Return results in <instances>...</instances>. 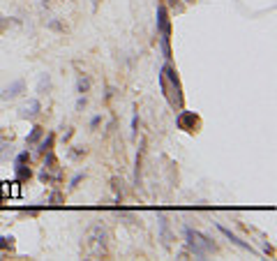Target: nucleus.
Returning a JSON list of instances; mask_svg holds the SVG:
<instances>
[{"instance_id": "nucleus-7", "label": "nucleus", "mask_w": 277, "mask_h": 261, "mask_svg": "<svg viewBox=\"0 0 277 261\" xmlns=\"http://www.w3.org/2000/svg\"><path fill=\"white\" fill-rule=\"evenodd\" d=\"M23 88H26V84H23L21 79H19V81L9 84L7 88H5V90L0 92V97H2V100H14V97H19V95L23 92Z\"/></svg>"}, {"instance_id": "nucleus-23", "label": "nucleus", "mask_w": 277, "mask_h": 261, "mask_svg": "<svg viewBox=\"0 0 277 261\" xmlns=\"http://www.w3.org/2000/svg\"><path fill=\"white\" fill-rule=\"evenodd\" d=\"M99 123H102V118H99V116H95V118H92V120H90V127H92V130H95V127H97Z\"/></svg>"}, {"instance_id": "nucleus-13", "label": "nucleus", "mask_w": 277, "mask_h": 261, "mask_svg": "<svg viewBox=\"0 0 277 261\" xmlns=\"http://www.w3.org/2000/svg\"><path fill=\"white\" fill-rule=\"evenodd\" d=\"M88 90H90V79L86 77V74H81V77L76 79V92H79V95H86Z\"/></svg>"}, {"instance_id": "nucleus-11", "label": "nucleus", "mask_w": 277, "mask_h": 261, "mask_svg": "<svg viewBox=\"0 0 277 261\" xmlns=\"http://www.w3.org/2000/svg\"><path fill=\"white\" fill-rule=\"evenodd\" d=\"M53 141H56V134L53 132H49L44 139H39L37 144H39V155H44V153H49V150H53Z\"/></svg>"}, {"instance_id": "nucleus-18", "label": "nucleus", "mask_w": 277, "mask_h": 261, "mask_svg": "<svg viewBox=\"0 0 277 261\" xmlns=\"http://www.w3.org/2000/svg\"><path fill=\"white\" fill-rule=\"evenodd\" d=\"M62 201H65V199H62V194H60V192H53L51 197H49V203H51V206H60Z\"/></svg>"}, {"instance_id": "nucleus-14", "label": "nucleus", "mask_w": 277, "mask_h": 261, "mask_svg": "<svg viewBox=\"0 0 277 261\" xmlns=\"http://www.w3.org/2000/svg\"><path fill=\"white\" fill-rule=\"evenodd\" d=\"M159 49L166 60H171V37H159Z\"/></svg>"}, {"instance_id": "nucleus-2", "label": "nucleus", "mask_w": 277, "mask_h": 261, "mask_svg": "<svg viewBox=\"0 0 277 261\" xmlns=\"http://www.w3.org/2000/svg\"><path fill=\"white\" fill-rule=\"evenodd\" d=\"M106 243H109V231L102 224H92L86 233V252L90 257H102L106 254Z\"/></svg>"}, {"instance_id": "nucleus-3", "label": "nucleus", "mask_w": 277, "mask_h": 261, "mask_svg": "<svg viewBox=\"0 0 277 261\" xmlns=\"http://www.w3.org/2000/svg\"><path fill=\"white\" fill-rule=\"evenodd\" d=\"M185 240H187L189 252L194 254V257H199V259H203V257L210 252H215V243H213L208 236L194 231L192 227H185Z\"/></svg>"}, {"instance_id": "nucleus-25", "label": "nucleus", "mask_w": 277, "mask_h": 261, "mask_svg": "<svg viewBox=\"0 0 277 261\" xmlns=\"http://www.w3.org/2000/svg\"><path fill=\"white\" fill-rule=\"evenodd\" d=\"M42 5H44V7H46V5H49V0H42Z\"/></svg>"}, {"instance_id": "nucleus-20", "label": "nucleus", "mask_w": 277, "mask_h": 261, "mask_svg": "<svg viewBox=\"0 0 277 261\" xmlns=\"http://www.w3.org/2000/svg\"><path fill=\"white\" fill-rule=\"evenodd\" d=\"M83 176H86V174H76V176L72 178V180H69V187H72V190H74L76 185H79V183H81V180H83Z\"/></svg>"}, {"instance_id": "nucleus-19", "label": "nucleus", "mask_w": 277, "mask_h": 261, "mask_svg": "<svg viewBox=\"0 0 277 261\" xmlns=\"http://www.w3.org/2000/svg\"><path fill=\"white\" fill-rule=\"evenodd\" d=\"M14 162H19V164H28V162H30V153H28V150L19 153V155H16V160H14Z\"/></svg>"}, {"instance_id": "nucleus-10", "label": "nucleus", "mask_w": 277, "mask_h": 261, "mask_svg": "<svg viewBox=\"0 0 277 261\" xmlns=\"http://www.w3.org/2000/svg\"><path fill=\"white\" fill-rule=\"evenodd\" d=\"M14 174H16V180H19V183H26V180H30V176H32V171H30L28 164H19V162H14Z\"/></svg>"}, {"instance_id": "nucleus-22", "label": "nucleus", "mask_w": 277, "mask_h": 261, "mask_svg": "<svg viewBox=\"0 0 277 261\" xmlns=\"http://www.w3.org/2000/svg\"><path fill=\"white\" fill-rule=\"evenodd\" d=\"M86 102H88V100H86V95H81V97L76 100V111H81V109L86 107Z\"/></svg>"}, {"instance_id": "nucleus-26", "label": "nucleus", "mask_w": 277, "mask_h": 261, "mask_svg": "<svg viewBox=\"0 0 277 261\" xmlns=\"http://www.w3.org/2000/svg\"><path fill=\"white\" fill-rule=\"evenodd\" d=\"M185 2H194V0H185Z\"/></svg>"}, {"instance_id": "nucleus-1", "label": "nucleus", "mask_w": 277, "mask_h": 261, "mask_svg": "<svg viewBox=\"0 0 277 261\" xmlns=\"http://www.w3.org/2000/svg\"><path fill=\"white\" fill-rule=\"evenodd\" d=\"M159 88L164 92V97L169 100L173 109H180L183 107V90H180V81L176 77V69L166 62L162 72H159Z\"/></svg>"}, {"instance_id": "nucleus-8", "label": "nucleus", "mask_w": 277, "mask_h": 261, "mask_svg": "<svg viewBox=\"0 0 277 261\" xmlns=\"http://www.w3.org/2000/svg\"><path fill=\"white\" fill-rule=\"evenodd\" d=\"M217 229L222 231V233H224L226 238L231 240L233 245H238V247H243V250H247V252H252V254H254V250H252V245H249V243H245V240H243V238H238V236H236V233H231V231L226 229V227H222V224H217Z\"/></svg>"}, {"instance_id": "nucleus-15", "label": "nucleus", "mask_w": 277, "mask_h": 261, "mask_svg": "<svg viewBox=\"0 0 277 261\" xmlns=\"http://www.w3.org/2000/svg\"><path fill=\"white\" fill-rule=\"evenodd\" d=\"M49 88H51V77H49V74H42V77H39V84H37V92L44 95V90H49Z\"/></svg>"}, {"instance_id": "nucleus-5", "label": "nucleus", "mask_w": 277, "mask_h": 261, "mask_svg": "<svg viewBox=\"0 0 277 261\" xmlns=\"http://www.w3.org/2000/svg\"><path fill=\"white\" fill-rule=\"evenodd\" d=\"M157 32L159 37H171V21H169V9L159 2L157 5Z\"/></svg>"}, {"instance_id": "nucleus-9", "label": "nucleus", "mask_w": 277, "mask_h": 261, "mask_svg": "<svg viewBox=\"0 0 277 261\" xmlns=\"http://www.w3.org/2000/svg\"><path fill=\"white\" fill-rule=\"evenodd\" d=\"M19 180H12V183H0V197H19L21 194V190H19Z\"/></svg>"}, {"instance_id": "nucleus-17", "label": "nucleus", "mask_w": 277, "mask_h": 261, "mask_svg": "<svg viewBox=\"0 0 277 261\" xmlns=\"http://www.w3.org/2000/svg\"><path fill=\"white\" fill-rule=\"evenodd\" d=\"M46 28H49V30H56V32H65V26H62L58 19H51V21L46 23Z\"/></svg>"}, {"instance_id": "nucleus-16", "label": "nucleus", "mask_w": 277, "mask_h": 261, "mask_svg": "<svg viewBox=\"0 0 277 261\" xmlns=\"http://www.w3.org/2000/svg\"><path fill=\"white\" fill-rule=\"evenodd\" d=\"M14 247V236H2L0 238V250H12Z\"/></svg>"}, {"instance_id": "nucleus-4", "label": "nucleus", "mask_w": 277, "mask_h": 261, "mask_svg": "<svg viewBox=\"0 0 277 261\" xmlns=\"http://www.w3.org/2000/svg\"><path fill=\"white\" fill-rule=\"evenodd\" d=\"M176 125H178V130H185V132H194L199 127V116L194 111H180L176 116Z\"/></svg>"}, {"instance_id": "nucleus-21", "label": "nucleus", "mask_w": 277, "mask_h": 261, "mask_svg": "<svg viewBox=\"0 0 277 261\" xmlns=\"http://www.w3.org/2000/svg\"><path fill=\"white\" fill-rule=\"evenodd\" d=\"M81 153H86V148H81V146H74L72 150H69V157H79Z\"/></svg>"}, {"instance_id": "nucleus-24", "label": "nucleus", "mask_w": 277, "mask_h": 261, "mask_svg": "<svg viewBox=\"0 0 277 261\" xmlns=\"http://www.w3.org/2000/svg\"><path fill=\"white\" fill-rule=\"evenodd\" d=\"M5 146H7V144H5V141H2V139H0V153H2V150H5Z\"/></svg>"}, {"instance_id": "nucleus-12", "label": "nucleus", "mask_w": 277, "mask_h": 261, "mask_svg": "<svg viewBox=\"0 0 277 261\" xmlns=\"http://www.w3.org/2000/svg\"><path fill=\"white\" fill-rule=\"evenodd\" d=\"M42 137H44V127H39V125H35V127L30 130V134L26 137V144H28V146H35V144H37V141H39Z\"/></svg>"}, {"instance_id": "nucleus-6", "label": "nucleus", "mask_w": 277, "mask_h": 261, "mask_svg": "<svg viewBox=\"0 0 277 261\" xmlns=\"http://www.w3.org/2000/svg\"><path fill=\"white\" fill-rule=\"evenodd\" d=\"M39 111H42V104H39V100H28L26 104H23L21 109H19V118H28V120H32V118H37Z\"/></svg>"}]
</instances>
